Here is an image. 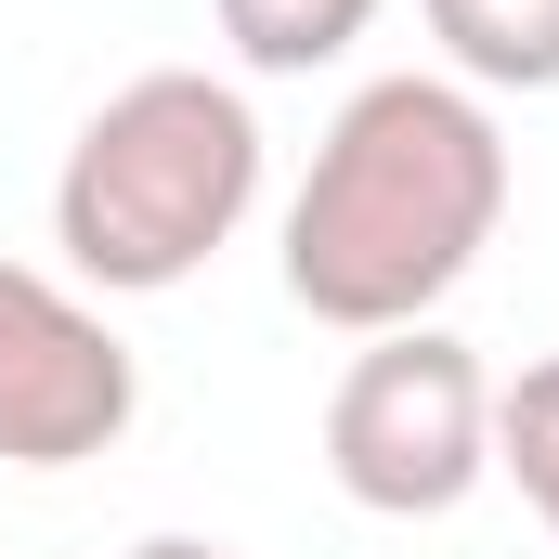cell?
<instances>
[{
    "label": "cell",
    "instance_id": "obj_1",
    "mask_svg": "<svg viewBox=\"0 0 559 559\" xmlns=\"http://www.w3.org/2000/svg\"><path fill=\"white\" fill-rule=\"evenodd\" d=\"M508 222V131L468 79H365L286 195V299L338 338L429 325Z\"/></svg>",
    "mask_w": 559,
    "mask_h": 559
},
{
    "label": "cell",
    "instance_id": "obj_2",
    "mask_svg": "<svg viewBox=\"0 0 559 559\" xmlns=\"http://www.w3.org/2000/svg\"><path fill=\"white\" fill-rule=\"evenodd\" d=\"M261 209V105L209 66H143L105 92L52 169V248L105 299H169Z\"/></svg>",
    "mask_w": 559,
    "mask_h": 559
},
{
    "label": "cell",
    "instance_id": "obj_3",
    "mask_svg": "<svg viewBox=\"0 0 559 559\" xmlns=\"http://www.w3.org/2000/svg\"><path fill=\"white\" fill-rule=\"evenodd\" d=\"M325 468H338V495L378 508V521H442V508H468L481 468H495V378H481V352L442 338V325L365 338L352 378H338V404H325Z\"/></svg>",
    "mask_w": 559,
    "mask_h": 559
},
{
    "label": "cell",
    "instance_id": "obj_4",
    "mask_svg": "<svg viewBox=\"0 0 559 559\" xmlns=\"http://www.w3.org/2000/svg\"><path fill=\"white\" fill-rule=\"evenodd\" d=\"M143 417L131 338L79 286L0 261V468H92Z\"/></svg>",
    "mask_w": 559,
    "mask_h": 559
},
{
    "label": "cell",
    "instance_id": "obj_5",
    "mask_svg": "<svg viewBox=\"0 0 559 559\" xmlns=\"http://www.w3.org/2000/svg\"><path fill=\"white\" fill-rule=\"evenodd\" d=\"M429 39L468 92H559V0H429Z\"/></svg>",
    "mask_w": 559,
    "mask_h": 559
},
{
    "label": "cell",
    "instance_id": "obj_6",
    "mask_svg": "<svg viewBox=\"0 0 559 559\" xmlns=\"http://www.w3.org/2000/svg\"><path fill=\"white\" fill-rule=\"evenodd\" d=\"M378 26V0H222V39L248 79H312Z\"/></svg>",
    "mask_w": 559,
    "mask_h": 559
},
{
    "label": "cell",
    "instance_id": "obj_7",
    "mask_svg": "<svg viewBox=\"0 0 559 559\" xmlns=\"http://www.w3.org/2000/svg\"><path fill=\"white\" fill-rule=\"evenodd\" d=\"M495 468L547 508V534H559V352H547V365H521V378L495 391Z\"/></svg>",
    "mask_w": 559,
    "mask_h": 559
},
{
    "label": "cell",
    "instance_id": "obj_8",
    "mask_svg": "<svg viewBox=\"0 0 559 559\" xmlns=\"http://www.w3.org/2000/svg\"><path fill=\"white\" fill-rule=\"evenodd\" d=\"M131 559H235V547H209V534H143Z\"/></svg>",
    "mask_w": 559,
    "mask_h": 559
}]
</instances>
